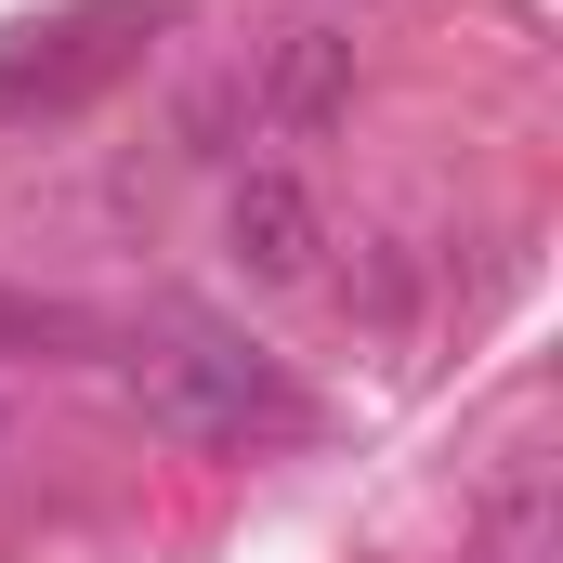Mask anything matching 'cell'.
<instances>
[{
  "label": "cell",
  "instance_id": "5b68a950",
  "mask_svg": "<svg viewBox=\"0 0 563 563\" xmlns=\"http://www.w3.org/2000/svg\"><path fill=\"white\" fill-rule=\"evenodd\" d=\"M472 563H563V511H551V472H538V459H511V472L485 485Z\"/></svg>",
  "mask_w": 563,
  "mask_h": 563
},
{
  "label": "cell",
  "instance_id": "3957f363",
  "mask_svg": "<svg viewBox=\"0 0 563 563\" xmlns=\"http://www.w3.org/2000/svg\"><path fill=\"white\" fill-rule=\"evenodd\" d=\"M314 250H328L314 184H301V170H236V197H223V263H236L250 288H301Z\"/></svg>",
  "mask_w": 563,
  "mask_h": 563
},
{
  "label": "cell",
  "instance_id": "277c9868",
  "mask_svg": "<svg viewBox=\"0 0 563 563\" xmlns=\"http://www.w3.org/2000/svg\"><path fill=\"white\" fill-rule=\"evenodd\" d=\"M341 106H354V40H341V26H288L276 66L250 79V132L314 144V132H341Z\"/></svg>",
  "mask_w": 563,
  "mask_h": 563
},
{
  "label": "cell",
  "instance_id": "6da1fadb",
  "mask_svg": "<svg viewBox=\"0 0 563 563\" xmlns=\"http://www.w3.org/2000/svg\"><path fill=\"white\" fill-rule=\"evenodd\" d=\"M119 380H132V407L170 445H210V459H250V445H301L314 432V394L288 380L276 354H250L236 328H210V314H157L119 354Z\"/></svg>",
  "mask_w": 563,
  "mask_h": 563
},
{
  "label": "cell",
  "instance_id": "7a4b0ae2",
  "mask_svg": "<svg viewBox=\"0 0 563 563\" xmlns=\"http://www.w3.org/2000/svg\"><path fill=\"white\" fill-rule=\"evenodd\" d=\"M170 13H184V0H79V13H53V26H26V40L0 53V106H40V119L92 106L119 66H144V40H157Z\"/></svg>",
  "mask_w": 563,
  "mask_h": 563
}]
</instances>
